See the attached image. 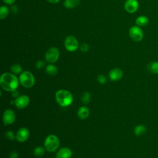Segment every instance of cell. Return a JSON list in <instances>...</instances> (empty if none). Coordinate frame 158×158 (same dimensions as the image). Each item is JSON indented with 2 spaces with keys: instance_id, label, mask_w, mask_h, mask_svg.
<instances>
[{
  "instance_id": "1",
  "label": "cell",
  "mask_w": 158,
  "mask_h": 158,
  "mask_svg": "<svg viewBox=\"0 0 158 158\" xmlns=\"http://www.w3.org/2000/svg\"><path fill=\"white\" fill-rule=\"evenodd\" d=\"M19 79L12 73L6 72L0 77V85L1 88L7 91L16 90L19 86Z\"/></svg>"
},
{
  "instance_id": "2",
  "label": "cell",
  "mask_w": 158,
  "mask_h": 158,
  "mask_svg": "<svg viewBox=\"0 0 158 158\" xmlns=\"http://www.w3.org/2000/svg\"><path fill=\"white\" fill-rule=\"evenodd\" d=\"M55 98L57 104L61 107L70 106L73 100L72 93L66 89H59L56 91Z\"/></svg>"
},
{
  "instance_id": "3",
  "label": "cell",
  "mask_w": 158,
  "mask_h": 158,
  "mask_svg": "<svg viewBox=\"0 0 158 158\" xmlns=\"http://www.w3.org/2000/svg\"><path fill=\"white\" fill-rule=\"evenodd\" d=\"M60 141L59 138L53 134L48 135L44 143V146L46 151L49 152H53L56 151L59 147Z\"/></svg>"
},
{
  "instance_id": "4",
  "label": "cell",
  "mask_w": 158,
  "mask_h": 158,
  "mask_svg": "<svg viewBox=\"0 0 158 158\" xmlns=\"http://www.w3.org/2000/svg\"><path fill=\"white\" fill-rule=\"evenodd\" d=\"M19 82L22 86L27 88H30L35 83V79L33 75L29 71L22 72L19 76Z\"/></svg>"
},
{
  "instance_id": "5",
  "label": "cell",
  "mask_w": 158,
  "mask_h": 158,
  "mask_svg": "<svg viewBox=\"0 0 158 158\" xmlns=\"http://www.w3.org/2000/svg\"><path fill=\"white\" fill-rule=\"evenodd\" d=\"M80 44L77 38L73 35L67 36L64 40V47L69 52H74L79 48Z\"/></svg>"
},
{
  "instance_id": "6",
  "label": "cell",
  "mask_w": 158,
  "mask_h": 158,
  "mask_svg": "<svg viewBox=\"0 0 158 158\" xmlns=\"http://www.w3.org/2000/svg\"><path fill=\"white\" fill-rule=\"evenodd\" d=\"M130 38L135 42L141 41L144 36L143 31L141 27L138 25H133L130 27L128 31Z\"/></svg>"
},
{
  "instance_id": "7",
  "label": "cell",
  "mask_w": 158,
  "mask_h": 158,
  "mask_svg": "<svg viewBox=\"0 0 158 158\" xmlns=\"http://www.w3.org/2000/svg\"><path fill=\"white\" fill-rule=\"evenodd\" d=\"M60 56V52L56 47H51L45 53V59L49 64L56 62Z\"/></svg>"
},
{
  "instance_id": "8",
  "label": "cell",
  "mask_w": 158,
  "mask_h": 158,
  "mask_svg": "<svg viewBox=\"0 0 158 158\" xmlns=\"http://www.w3.org/2000/svg\"><path fill=\"white\" fill-rule=\"evenodd\" d=\"M2 121L4 125L14 123L15 121V114L14 112L10 109L4 110L2 115Z\"/></svg>"
},
{
  "instance_id": "9",
  "label": "cell",
  "mask_w": 158,
  "mask_h": 158,
  "mask_svg": "<svg viewBox=\"0 0 158 158\" xmlns=\"http://www.w3.org/2000/svg\"><path fill=\"white\" fill-rule=\"evenodd\" d=\"M30 103V98L27 95L23 94L20 95L17 97L15 101L14 104L15 105L16 107L20 109H22L25 108Z\"/></svg>"
},
{
  "instance_id": "10",
  "label": "cell",
  "mask_w": 158,
  "mask_h": 158,
  "mask_svg": "<svg viewBox=\"0 0 158 158\" xmlns=\"http://www.w3.org/2000/svg\"><path fill=\"white\" fill-rule=\"evenodd\" d=\"M124 8L128 13H135L139 8V2L137 0H126L124 4Z\"/></svg>"
},
{
  "instance_id": "11",
  "label": "cell",
  "mask_w": 158,
  "mask_h": 158,
  "mask_svg": "<svg viewBox=\"0 0 158 158\" xmlns=\"http://www.w3.org/2000/svg\"><path fill=\"white\" fill-rule=\"evenodd\" d=\"M30 136V131L27 128L22 127L17 131L15 138L19 142L23 143L27 141Z\"/></svg>"
},
{
  "instance_id": "12",
  "label": "cell",
  "mask_w": 158,
  "mask_h": 158,
  "mask_svg": "<svg viewBox=\"0 0 158 158\" xmlns=\"http://www.w3.org/2000/svg\"><path fill=\"white\" fill-rule=\"evenodd\" d=\"M123 71L119 68H114L109 73V77L112 81L120 80L123 77Z\"/></svg>"
},
{
  "instance_id": "13",
  "label": "cell",
  "mask_w": 158,
  "mask_h": 158,
  "mask_svg": "<svg viewBox=\"0 0 158 158\" xmlns=\"http://www.w3.org/2000/svg\"><path fill=\"white\" fill-rule=\"evenodd\" d=\"M57 156L59 158H70L72 155V152L69 148H62L57 152Z\"/></svg>"
},
{
  "instance_id": "14",
  "label": "cell",
  "mask_w": 158,
  "mask_h": 158,
  "mask_svg": "<svg viewBox=\"0 0 158 158\" xmlns=\"http://www.w3.org/2000/svg\"><path fill=\"white\" fill-rule=\"evenodd\" d=\"M77 115L80 119H86L89 115V110L85 106H81L78 109L77 111Z\"/></svg>"
},
{
  "instance_id": "15",
  "label": "cell",
  "mask_w": 158,
  "mask_h": 158,
  "mask_svg": "<svg viewBox=\"0 0 158 158\" xmlns=\"http://www.w3.org/2000/svg\"><path fill=\"white\" fill-rule=\"evenodd\" d=\"M80 3V0H64L63 4L67 9H73L77 7Z\"/></svg>"
},
{
  "instance_id": "16",
  "label": "cell",
  "mask_w": 158,
  "mask_h": 158,
  "mask_svg": "<svg viewBox=\"0 0 158 158\" xmlns=\"http://www.w3.org/2000/svg\"><path fill=\"white\" fill-rule=\"evenodd\" d=\"M148 70L152 74H158V61H152L147 65Z\"/></svg>"
},
{
  "instance_id": "17",
  "label": "cell",
  "mask_w": 158,
  "mask_h": 158,
  "mask_svg": "<svg viewBox=\"0 0 158 158\" xmlns=\"http://www.w3.org/2000/svg\"><path fill=\"white\" fill-rule=\"evenodd\" d=\"M136 25L139 27L146 26L149 23V19L144 15H140L135 20Z\"/></svg>"
},
{
  "instance_id": "18",
  "label": "cell",
  "mask_w": 158,
  "mask_h": 158,
  "mask_svg": "<svg viewBox=\"0 0 158 158\" xmlns=\"http://www.w3.org/2000/svg\"><path fill=\"white\" fill-rule=\"evenodd\" d=\"M46 72L48 75L51 76H54L57 74L58 69L56 65H53L52 64H50L46 66Z\"/></svg>"
},
{
  "instance_id": "19",
  "label": "cell",
  "mask_w": 158,
  "mask_h": 158,
  "mask_svg": "<svg viewBox=\"0 0 158 158\" xmlns=\"http://www.w3.org/2000/svg\"><path fill=\"white\" fill-rule=\"evenodd\" d=\"M146 131V127L144 125H138L134 128V133L136 136L143 135Z\"/></svg>"
},
{
  "instance_id": "20",
  "label": "cell",
  "mask_w": 158,
  "mask_h": 158,
  "mask_svg": "<svg viewBox=\"0 0 158 158\" xmlns=\"http://www.w3.org/2000/svg\"><path fill=\"white\" fill-rule=\"evenodd\" d=\"M9 13V9L6 6H1L0 7V19L3 20L6 18Z\"/></svg>"
},
{
  "instance_id": "21",
  "label": "cell",
  "mask_w": 158,
  "mask_h": 158,
  "mask_svg": "<svg viewBox=\"0 0 158 158\" xmlns=\"http://www.w3.org/2000/svg\"><path fill=\"white\" fill-rule=\"evenodd\" d=\"M45 148L43 146H37L33 150V154L36 157H42L45 152Z\"/></svg>"
},
{
  "instance_id": "22",
  "label": "cell",
  "mask_w": 158,
  "mask_h": 158,
  "mask_svg": "<svg viewBox=\"0 0 158 158\" xmlns=\"http://www.w3.org/2000/svg\"><path fill=\"white\" fill-rule=\"evenodd\" d=\"M10 71L14 74H20L22 72V66L19 64H14L10 67Z\"/></svg>"
},
{
  "instance_id": "23",
  "label": "cell",
  "mask_w": 158,
  "mask_h": 158,
  "mask_svg": "<svg viewBox=\"0 0 158 158\" xmlns=\"http://www.w3.org/2000/svg\"><path fill=\"white\" fill-rule=\"evenodd\" d=\"M81 101L83 104H88L90 102V100H91L90 94L87 91L84 92L81 95Z\"/></svg>"
},
{
  "instance_id": "24",
  "label": "cell",
  "mask_w": 158,
  "mask_h": 158,
  "mask_svg": "<svg viewBox=\"0 0 158 158\" xmlns=\"http://www.w3.org/2000/svg\"><path fill=\"white\" fill-rule=\"evenodd\" d=\"M5 136L6 137L9 139V140H14L15 139V135H14V133L11 130H8L5 133Z\"/></svg>"
},
{
  "instance_id": "25",
  "label": "cell",
  "mask_w": 158,
  "mask_h": 158,
  "mask_svg": "<svg viewBox=\"0 0 158 158\" xmlns=\"http://www.w3.org/2000/svg\"><path fill=\"white\" fill-rule=\"evenodd\" d=\"M79 49L81 51H82L83 52H86L88 51V50L89 49V46H88V44L87 43H82V44H80Z\"/></svg>"
},
{
  "instance_id": "26",
  "label": "cell",
  "mask_w": 158,
  "mask_h": 158,
  "mask_svg": "<svg viewBox=\"0 0 158 158\" xmlns=\"http://www.w3.org/2000/svg\"><path fill=\"white\" fill-rule=\"evenodd\" d=\"M97 80L99 83L101 84H104L107 81V78L105 75H99L97 77Z\"/></svg>"
},
{
  "instance_id": "27",
  "label": "cell",
  "mask_w": 158,
  "mask_h": 158,
  "mask_svg": "<svg viewBox=\"0 0 158 158\" xmlns=\"http://www.w3.org/2000/svg\"><path fill=\"white\" fill-rule=\"evenodd\" d=\"M45 65V62L42 60H38L36 63V67L38 69H42Z\"/></svg>"
},
{
  "instance_id": "28",
  "label": "cell",
  "mask_w": 158,
  "mask_h": 158,
  "mask_svg": "<svg viewBox=\"0 0 158 158\" xmlns=\"http://www.w3.org/2000/svg\"><path fill=\"white\" fill-rule=\"evenodd\" d=\"M10 11L13 14L16 15L19 12V8L17 6H12L10 8Z\"/></svg>"
},
{
  "instance_id": "29",
  "label": "cell",
  "mask_w": 158,
  "mask_h": 158,
  "mask_svg": "<svg viewBox=\"0 0 158 158\" xmlns=\"http://www.w3.org/2000/svg\"><path fill=\"white\" fill-rule=\"evenodd\" d=\"M19 154L16 151H12L9 154V158H18Z\"/></svg>"
},
{
  "instance_id": "30",
  "label": "cell",
  "mask_w": 158,
  "mask_h": 158,
  "mask_svg": "<svg viewBox=\"0 0 158 158\" xmlns=\"http://www.w3.org/2000/svg\"><path fill=\"white\" fill-rule=\"evenodd\" d=\"M2 1H3L4 3H5L6 4H7V5H12V4H13L16 1V0H2Z\"/></svg>"
},
{
  "instance_id": "31",
  "label": "cell",
  "mask_w": 158,
  "mask_h": 158,
  "mask_svg": "<svg viewBox=\"0 0 158 158\" xmlns=\"http://www.w3.org/2000/svg\"><path fill=\"white\" fill-rule=\"evenodd\" d=\"M12 96L14 97V98H17L19 97L20 95H19V93L18 92V91L16 90H14L13 91H12Z\"/></svg>"
},
{
  "instance_id": "32",
  "label": "cell",
  "mask_w": 158,
  "mask_h": 158,
  "mask_svg": "<svg viewBox=\"0 0 158 158\" xmlns=\"http://www.w3.org/2000/svg\"><path fill=\"white\" fill-rule=\"evenodd\" d=\"M46 1L51 4H57L60 1V0H46Z\"/></svg>"
},
{
  "instance_id": "33",
  "label": "cell",
  "mask_w": 158,
  "mask_h": 158,
  "mask_svg": "<svg viewBox=\"0 0 158 158\" xmlns=\"http://www.w3.org/2000/svg\"><path fill=\"white\" fill-rule=\"evenodd\" d=\"M56 158H59V157H56Z\"/></svg>"
}]
</instances>
